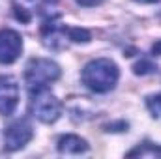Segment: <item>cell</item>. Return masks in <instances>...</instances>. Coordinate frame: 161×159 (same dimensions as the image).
I'll return each mask as SVG.
<instances>
[{
	"label": "cell",
	"instance_id": "cell-13",
	"mask_svg": "<svg viewBox=\"0 0 161 159\" xmlns=\"http://www.w3.org/2000/svg\"><path fill=\"white\" fill-rule=\"evenodd\" d=\"M142 2H159V0H142Z\"/></svg>",
	"mask_w": 161,
	"mask_h": 159
},
{
	"label": "cell",
	"instance_id": "cell-6",
	"mask_svg": "<svg viewBox=\"0 0 161 159\" xmlns=\"http://www.w3.org/2000/svg\"><path fill=\"white\" fill-rule=\"evenodd\" d=\"M19 105V84L17 80L0 75V114L9 116Z\"/></svg>",
	"mask_w": 161,
	"mask_h": 159
},
{
	"label": "cell",
	"instance_id": "cell-1",
	"mask_svg": "<svg viewBox=\"0 0 161 159\" xmlns=\"http://www.w3.org/2000/svg\"><path fill=\"white\" fill-rule=\"evenodd\" d=\"M118 77H120L118 66L109 58H96V60L88 62L80 73L82 84L96 94L111 92L116 86Z\"/></svg>",
	"mask_w": 161,
	"mask_h": 159
},
{
	"label": "cell",
	"instance_id": "cell-12",
	"mask_svg": "<svg viewBox=\"0 0 161 159\" xmlns=\"http://www.w3.org/2000/svg\"><path fill=\"white\" fill-rule=\"evenodd\" d=\"M152 52L156 54V56H161V40L158 43H154V47H152Z\"/></svg>",
	"mask_w": 161,
	"mask_h": 159
},
{
	"label": "cell",
	"instance_id": "cell-3",
	"mask_svg": "<svg viewBox=\"0 0 161 159\" xmlns=\"http://www.w3.org/2000/svg\"><path fill=\"white\" fill-rule=\"evenodd\" d=\"M30 112L43 123H53L62 114V103L47 88L30 92Z\"/></svg>",
	"mask_w": 161,
	"mask_h": 159
},
{
	"label": "cell",
	"instance_id": "cell-9",
	"mask_svg": "<svg viewBox=\"0 0 161 159\" xmlns=\"http://www.w3.org/2000/svg\"><path fill=\"white\" fill-rule=\"evenodd\" d=\"M146 107H148V111L154 118H161V94L148 96L146 97Z\"/></svg>",
	"mask_w": 161,
	"mask_h": 159
},
{
	"label": "cell",
	"instance_id": "cell-2",
	"mask_svg": "<svg viewBox=\"0 0 161 159\" xmlns=\"http://www.w3.org/2000/svg\"><path fill=\"white\" fill-rule=\"evenodd\" d=\"M60 79V66L49 58H32L26 64L25 80L30 92L47 88L51 82Z\"/></svg>",
	"mask_w": 161,
	"mask_h": 159
},
{
	"label": "cell",
	"instance_id": "cell-5",
	"mask_svg": "<svg viewBox=\"0 0 161 159\" xmlns=\"http://www.w3.org/2000/svg\"><path fill=\"white\" fill-rule=\"evenodd\" d=\"M23 51V38L19 32L4 28L0 30V64H13Z\"/></svg>",
	"mask_w": 161,
	"mask_h": 159
},
{
	"label": "cell",
	"instance_id": "cell-7",
	"mask_svg": "<svg viewBox=\"0 0 161 159\" xmlns=\"http://www.w3.org/2000/svg\"><path fill=\"white\" fill-rule=\"evenodd\" d=\"M56 148L64 156H80V154L88 152L86 140L77 137V135H62L56 142Z\"/></svg>",
	"mask_w": 161,
	"mask_h": 159
},
{
	"label": "cell",
	"instance_id": "cell-8",
	"mask_svg": "<svg viewBox=\"0 0 161 159\" xmlns=\"http://www.w3.org/2000/svg\"><path fill=\"white\" fill-rule=\"evenodd\" d=\"M127 156L129 157H161V144L154 146L152 142H142L141 146L127 152Z\"/></svg>",
	"mask_w": 161,
	"mask_h": 159
},
{
	"label": "cell",
	"instance_id": "cell-4",
	"mask_svg": "<svg viewBox=\"0 0 161 159\" xmlns=\"http://www.w3.org/2000/svg\"><path fill=\"white\" fill-rule=\"evenodd\" d=\"M34 137V129L26 120H15L4 131V146L8 152H17L25 148Z\"/></svg>",
	"mask_w": 161,
	"mask_h": 159
},
{
	"label": "cell",
	"instance_id": "cell-11",
	"mask_svg": "<svg viewBox=\"0 0 161 159\" xmlns=\"http://www.w3.org/2000/svg\"><path fill=\"white\" fill-rule=\"evenodd\" d=\"M79 6H84V8H92V6H97V4H101L103 0H75Z\"/></svg>",
	"mask_w": 161,
	"mask_h": 159
},
{
	"label": "cell",
	"instance_id": "cell-10",
	"mask_svg": "<svg viewBox=\"0 0 161 159\" xmlns=\"http://www.w3.org/2000/svg\"><path fill=\"white\" fill-rule=\"evenodd\" d=\"M154 69H156V66H154L152 62H148V60H141L139 64L133 66L135 75H148V73H152Z\"/></svg>",
	"mask_w": 161,
	"mask_h": 159
}]
</instances>
